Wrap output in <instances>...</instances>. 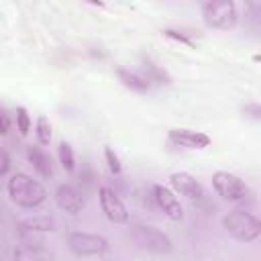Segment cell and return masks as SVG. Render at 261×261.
Wrapping results in <instances>:
<instances>
[{
	"mask_svg": "<svg viewBox=\"0 0 261 261\" xmlns=\"http://www.w3.org/2000/svg\"><path fill=\"white\" fill-rule=\"evenodd\" d=\"M67 245L69 249L80 255V257H90V255H102L108 251V239L96 232H86V230H73L67 234Z\"/></svg>",
	"mask_w": 261,
	"mask_h": 261,
	"instance_id": "cell-6",
	"label": "cell"
},
{
	"mask_svg": "<svg viewBox=\"0 0 261 261\" xmlns=\"http://www.w3.org/2000/svg\"><path fill=\"white\" fill-rule=\"evenodd\" d=\"M6 130H8V118L4 112H0V137H4Z\"/></svg>",
	"mask_w": 261,
	"mask_h": 261,
	"instance_id": "cell-24",
	"label": "cell"
},
{
	"mask_svg": "<svg viewBox=\"0 0 261 261\" xmlns=\"http://www.w3.org/2000/svg\"><path fill=\"white\" fill-rule=\"evenodd\" d=\"M163 33H165L169 39H175V41H179V43H186V45H194V43H192V41H190L186 35H181L179 31H173V29H165Z\"/></svg>",
	"mask_w": 261,
	"mask_h": 261,
	"instance_id": "cell-22",
	"label": "cell"
},
{
	"mask_svg": "<svg viewBox=\"0 0 261 261\" xmlns=\"http://www.w3.org/2000/svg\"><path fill=\"white\" fill-rule=\"evenodd\" d=\"M16 128H18L20 135H27L31 130V118H29V112L22 106L16 108Z\"/></svg>",
	"mask_w": 261,
	"mask_h": 261,
	"instance_id": "cell-19",
	"label": "cell"
},
{
	"mask_svg": "<svg viewBox=\"0 0 261 261\" xmlns=\"http://www.w3.org/2000/svg\"><path fill=\"white\" fill-rule=\"evenodd\" d=\"M16 230H31V232H51L55 230V220L49 216H35V218H27L22 220Z\"/></svg>",
	"mask_w": 261,
	"mask_h": 261,
	"instance_id": "cell-14",
	"label": "cell"
},
{
	"mask_svg": "<svg viewBox=\"0 0 261 261\" xmlns=\"http://www.w3.org/2000/svg\"><path fill=\"white\" fill-rule=\"evenodd\" d=\"M151 192H153L155 204L159 206V210H161L167 218H171V220H181V218H184V208H181L179 200L175 198V194H173L169 188H165V186H161V184H155V186L151 188Z\"/></svg>",
	"mask_w": 261,
	"mask_h": 261,
	"instance_id": "cell-8",
	"label": "cell"
},
{
	"mask_svg": "<svg viewBox=\"0 0 261 261\" xmlns=\"http://www.w3.org/2000/svg\"><path fill=\"white\" fill-rule=\"evenodd\" d=\"M55 202H57V206H59L63 212H67V214H80V212L84 210V206H86L84 194H82L77 188L69 186V184H61V186L55 190Z\"/></svg>",
	"mask_w": 261,
	"mask_h": 261,
	"instance_id": "cell-9",
	"label": "cell"
},
{
	"mask_svg": "<svg viewBox=\"0 0 261 261\" xmlns=\"http://www.w3.org/2000/svg\"><path fill=\"white\" fill-rule=\"evenodd\" d=\"M86 2H90V4H96V6H104V2H102V0H86Z\"/></svg>",
	"mask_w": 261,
	"mask_h": 261,
	"instance_id": "cell-25",
	"label": "cell"
},
{
	"mask_svg": "<svg viewBox=\"0 0 261 261\" xmlns=\"http://www.w3.org/2000/svg\"><path fill=\"white\" fill-rule=\"evenodd\" d=\"M130 232H133L135 243L143 251H149V253H155V255H169V253H173L171 239L165 232H161L159 228H153V226H147V224H135L130 228Z\"/></svg>",
	"mask_w": 261,
	"mask_h": 261,
	"instance_id": "cell-4",
	"label": "cell"
},
{
	"mask_svg": "<svg viewBox=\"0 0 261 261\" xmlns=\"http://www.w3.org/2000/svg\"><path fill=\"white\" fill-rule=\"evenodd\" d=\"M27 159L33 165V169L43 177L49 179L53 175V167H51V157L41 149V147H29L27 149Z\"/></svg>",
	"mask_w": 261,
	"mask_h": 261,
	"instance_id": "cell-13",
	"label": "cell"
},
{
	"mask_svg": "<svg viewBox=\"0 0 261 261\" xmlns=\"http://www.w3.org/2000/svg\"><path fill=\"white\" fill-rule=\"evenodd\" d=\"M8 196L14 204L22 208H37L47 200V190L39 179H33L27 173H14L6 184Z\"/></svg>",
	"mask_w": 261,
	"mask_h": 261,
	"instance_id": "cell-1",
	"label": "cell"
},
{
	"mask_svg": "<svg viewBox=\"0 0 261 261\" xmlns=\"http://www.w3.org/2000/svg\"><path fill=\"white\" fill-rule=\"evenodd\" d=\"M98 200H100V208H102L104 216L110 222H114V224H126L128 222V210L112 188L102 186L98 190Z\"/></svg>",
	"mask_w": 261,
	"mask_h": 261,
	"instance_id": "cell-7",
	"label": "cell"
},
{
	"mask_svg": "<svg viewBox=\"0 0 261 261\" xmlns=\"http://www.w3.org/2000/svg\"><path fill=\"white\" fill-rule=\"evenodd\" d=\"M57 157H59V163H61V167L65 169V171H73V167H75V157H73V149H71V145L69 143H59V147H57Z\"/></svg>",
	"mask_w": 261,
	"mask_h": 261,
	"instance_id": "cell-16",
	"label": "cell"
},
{
	"mask_svg": "<svg viewBox=\"0 0 261 261\" xmlns=\"http://www.w3.org/2000/svg\"><path fill=\"white\" fill-rule=\"evenodd\" d=\"M212 188L214 192L226 200V202H232V204H239V202H245L249 196H251V190L249 186L234 173H228V171H216L212 175Z\"/></svg>",
	"mask_w": 261,
	"mask_h": 261,
	"instance_id": "cell-5",
	"label": "cell"
},
{
	"mask_svg": "<svg viewBox=\"0 0 261 261\" xmlns=\"http://www.w3.org/2000/svg\"><path fill=\"white\" fill-rule=\"evenodd\" d=\"M169 143L184 149H206L210 145V137L200 130L190 128H173L169 130Z\"/></svg>",
	"mask_w": 261,
	"mask_h": 261,
	"instance_id": "cell-11",
	"label": "cell"
},
{
	"mask_svg": "<svg viewBox=\"0 0 261 261\" xmlns=\"http://www.w3.org/2000/svg\"><path fill=\"white\" fill-rule=\"evenodd\" d=\"M104 157H106V163H108V169H110V173H114V175H120L122 173V165H120V159H118V155L110 149V147H106L104 149Z\"/></svg>",
	"mask_w": 261,
	"mask_h": 261,
	"instance_id": "cell-18",
	"label": "cell"
},
{
	"mask_svg": "<svg viewBox=\"0 0 261 261\" xmlns=\"http://www.w3.org/2000/svg\"><path fill=\"white\" fill-rule=\"evenodd\" d=\"M145 75L149 77V82L153 84H169L171 82V77H169V73L163 69V67H159L155 61H151V59H145Z\"/></svg>",
	"mask_w": 261,
	"mask_h": 261,
	"instance_id": "cell-15",
	"label": "cell"
},
{
	"mask_svg": "<svg viewBox=\"0 0 261 261\" xmlns=\"http://www.w3.org/2000/svg\"><path fill=\"white\" fill-rule=\"evenodd\" d=\"M39 257H41L39 249L24 247V245H18V249H14V259H39Z\"/></svg>",
	"mask_w": 261,
	"mask_h": 261,
	"instance_id": "cell-20",
	"label": "cell"
},
{
	"mask_svg": "<svg viewBox=\"0 0 261 261\" xmlns=\"http://www.w3.org/2000/svg\"><path fill=\"white\" fill-rule=\"evenodd\" d=\"M116 75H118V80L122 82L124 88L133 90V92H137V94H145V92L151 90L149 77H147L145 73H141V71L126 69V67H118V69H116Z\"/></svg>",
	"mask_w": 261,
	"mask_h": 261,
	"instance_id": "cell-12",
	"label": "cell"
},
{
	"mask_svg": "<svg viewBox=\"0 0 261 261\" xmlns=\"http://www.w3.org/2000/svg\"><path fill=\"white\" fill-rule=\"evenodd\" d=\"M35 135H37L39 145H49V143H51V122H49L45 116H39V118H37Z\"/></svg>",
	"mask_w": 261,
	"mask_h": 261,
	"instance_id": "cell-17",
	"label": "cell"
},
{
	"mask_svg": "<svg viewBox=\"0 0 261 261\" xmlns=\"http://www.w3.org/2000/svg\"><path fill=\"white\" fill-rule=\"evenodd\" d=\"M222 226L234 241H241V243H251L261 234V222L257 220V216H253L243 208L228 212L222 218Z\"/></svg>",
	"mask_w": 261,
	"mask_h": 261,
	"instance_id": "cell-3",
	"label": "cell"
},
{
	"mask_svg": "<svg viewBox=\"0 0 261 261\" xmlns=\"http://www.w3.org/2000/svg\"><path fill=\"white\" fill-rule=\"evenodd\" d=\"M169 184H171V188H173L179 196H184V198H188V200H202V198H204V188H202V184H200L192 173H188V171H177V173H173V175L169 177Z\"/></svg>",
	"mask_w": 261,
	"mask_h": 261,
	"instance_id": "cell-10",
	"label": "cell"
},
{
	"mask_svg": "<svg viewBox=\"0 0 261 261\" xmlns=\"http://www.w3.org/2000/svg\"><path fill=\"white\" fill-rule=\"evenodd\" d=\"M245 6H247V10L253 16H259V12H261V0H245Z\"/></svg>",
	"mask_w": 261,
	"mask_h": 261,
	"instance_id": "cell-23",
	"label": "cell"
},
{
	"mask_svg": "<svg viewBox=\"0 0 261 261\" xmlns=\"http://www.w3.org/2000/svg\"><path fill=\"white\" fill-rule=\"evenodd\" d=\"M8 169H10V157H8V153L0 147V177H2V175H6V173H8Z\"/></svg>",
	"mask_w": 261,
	"mask_h": 261,
	"instance_id": "cell-21",
	"label": "cell"
},
{
	"mask_svg": "<svg viewBox=\"0 0 261 261\" xmlns=\"http://www.w3.org/2000/svg\"><path fill=\"white\" fill-rule=\"evenodd\" d=\"M202 20L216 31H232L239 24V10L234 0H206L202 6Z\"/></svg>",
	"mask_w": 261,
	"mask_h": 261,
	"instance_id": "cell-2",
	"label": "cell"
}]
</instances>
